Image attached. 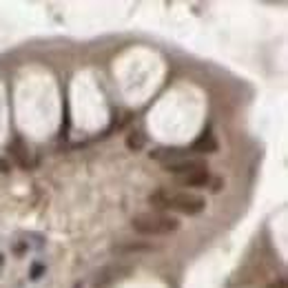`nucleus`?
<instances>
[{
	"label": "nucleus",
	"mask_w": 288,
	"mask_h": 288,
	"mask_svg": "<svg viewBox=\"0 0 288 288\" xmlns=\"http://www.w3.org/2000/svg\"><path fill=\"white\" fill-rule=\"evenodd\" d=\"M149 204L157 213H180V215H199L206 209V197L189 191H171V189H157L149 195Z\"/></svg>",
	"instance_id": "1"
},
{
	"label": "nucleus",
	"mask_w": 288,
	"mask_h": 288,
	"mask_svg": "<svg viewBox=\"0 0 288 288\" xmlns=\"http://www.w3.org/2000/svg\"><path fill=\"white\" fill-rule=\"evenodd\" d=\"M131 228L140 235L147 237H162V235H171L180 228V220L173 217L168 213H157V211H151V213H137L133 215L131 220Z\"/></svg>",
	"instance_id": "2"
},
{
	"label": "nucleus",
	"mask_w": 288,
	"mask_h": 288,
	"mask_svg": "<svg viewBox=\"0 0 288 288\" xmlns=\"http://www.w3.org/2000/svg\"><path fill=\"white\" fill-rule=\"evenodd\" d=\"M162 168L175 178H184V175H191V173L197 171H209V162L202 160V157H184V160H171V162H164Z\"/></svg>",
	"instance_id": "3"
},
{
	"label": "nucleus",
	"mask_w": 288,
	"mask_h": 288,
	"mask_svg": "<svg viewBox=\"0 0 288 288\" xmlns=\"http://www.w3.org/2000/svg\"><path fill=\"white\" fill-rule=\"evenodd\" d=\"M217 149H220L217 137L213 136L211 129H206V131H202L197 137H195V142L189 147V151L199 153V155H209V153H217Z\"/></svg>",
	"instance_id": "4"
},
{
	"label": "nucleus",
	"mask_w": 288,
	"mask_h": 288,
	"mask_svg": "<svg viewBox=\"0 0 288 288\" xmlns=\"http://www.w3.org/2000/svg\"><path fill=\"white\" fill-rule=\"evenodd\" d=\"M157 251V246L153 242H120V244H115L111 246V253L115 255H133V253H153Z\"/></svg>",
	"instance_id": "5"
},
{
	"label": "nucleus",
	"mask_w": 288,
	"mask_h": 288,
	"mask_svg": "<svg viewBox=\"0 0 288 288\" xmlns=\"http://www.w3.org/2000/svg\"><path fill=\"white\" fill-rule=\"evenodd\" d=\"M129 273V268H118V266H109V268H102V271L95 273L93 277V288H106L109 284L118 282V277H120V273Z\"/></svg>",
	"instance_id": "6"
},
{
	"label": "nucleus",
	"mask_w": 288,
	"mask_h": 288,
	"mask_svg": "<svg viewBox=\"0 0 288 288\" xmlns=\"http://www.w3.org/2000/svg\"><path fill=\"white\" fill-rule=\"evenodd\" d=\"M178 184L184 186V189H204L211 184V173L209 171H197L191 173V175H184V178H178Z\"/></svg>",
	"instance_id": "7"
},
{
	"label": "nucleus",
	"mask_w": 288,
	"mask_h": 288,
	"mask_svg": "<svg viewBox=\"0 0 288 288\" xmlns=\"http://www.w3.org/2000/svg\"><path fill=\"white\" fill-rule=\"evenodd\" d=\"M9 153H11V157L18 162V167H22V168H27L29 167V153H27V147L22 144V140H14L9 144Z\"/></svg>",
	"instance_id": "8"
},
{
	"label": "nucleus",
	"mask_w": 288,
	"mask_h": 288,
	"mask_svg": "<svg viewBox=\"0 0 288 288\" xmlns=\"http://www.w3.org/2000/svg\"><path fill=\"white\" fill-rule=\"evenodd\" d=\"M144 144H147V136H144L142 131H131L129 136L124 137V147L129 149V151H133V153L142 151Z\"/></svg>",
	"instance_id": "9"
},
{
	"label": "nucleus",
	"mask_w": 288,
	"mask_h": 288,
	"mask_svg": "<svg viewBox=\"0 0 288 288\" xmlns=\"http://www.w3.org/2000/svg\"><path fill=\"white\" fill-rule=\"evenodd\" d=\"M42 271H45V266H42V264H33V266H31V273H29V277H31V279H40Z\"/></svg>",
	"instance_id": "10"
},
{
	"label": "nucleus",
	"mask_w": 288,
	"mask_h": 288,
	"mask_svg": "<svg viewBox=\"0 0 288 288\" xmlns=\"http://www.w3.org/2000/svg\"><path fill=\"white\" fill-rule=\"evenodd\" d=\"M268 288H286V279H284V277H279L277 282H273Z\"/></svg>",
	"instance_id": "11"
},
{
	"label": "nucleus",
	"mask_w": 288,
	"mask_h": 288,
	"mask_svg": "<svg viewBox=\"0 0 288 288\" xmlns=\"http://www.w3.org/2000/svg\"><path fill=\"white\" fill-rule=\"evenodd\" d=\"M2 266H5V257H2V253H0V271H2Z\"/></svg>",
	"instance_id": "12"
},
{
	"label": "nucleus",
	"mask_w": 288,
	"mask_h": 288,
	"mask_svg": "<svg viewBox=\"0 0 288 288\" xmlns=\"http://www.w3.org/2000/svg\"><path fill=\"white\" fill-rule=\"evenodd\" d=\"M76 288H82V284H76Z\"/></svg>",
	"instance_id": "13"
}]
</instances>
